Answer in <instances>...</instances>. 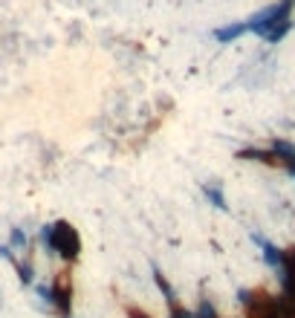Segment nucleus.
Segmentation results:
<instances>
[{
    "instance_id": "1",
    "label": "nucleus",
    "mask_w": 295,
    "mask_h": 318,
    "mask_svg": "<svg viewBox=\"0 0 295 318\" xmlns=\"http://www.w3.org/2000/svg\"><path fill=\"white\" fill-rule=\"evenodd\" d=\"M52 246L58 249L64 258H75L78 255V249H81V240H78V235H75V229L67 223H58L55 229H52Z\"/></svg>"
},
{
    "instance_id": "2",
    "label": "nucleus",
    "mask_w": 295,
    "mask_h": 318,
    "mask_svg": "<svg viewBox=\"0 0 295 318\" xmlns=\"http://www.w3.org/2000/svg\"><path fill=\"white\" fill-rule=\"evenodd\" d=\"M52 292H55V301H58V304H61V309H67V306H70V295H72L70 278H67V275H61V278H58V283H55V289H52Z\"/></svg>"
}]
</instances>
